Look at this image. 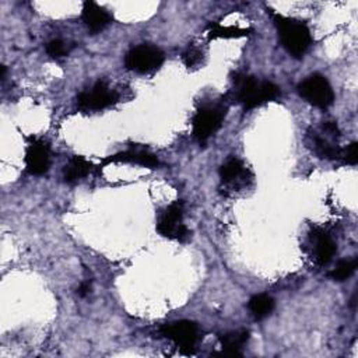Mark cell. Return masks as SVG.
Wrapping results in <instances>:
<instances>
[{
  "label": "cell",
  "mask_w": 358,
  "mask_h": 358,
  "mask_svg": "<svg viewBox=\"0 0 358 358\" xmlns=\"http://www.w3.org/2000/svg\"><path fill=\"white\" fill-rule=\"evenodd\" d=\"M270 12L273 23L277 27L282 45L294 58H302L312 45V35L308 25L295 19L273 13V10Z\"/></svg>",
  "instance_id": "6da1fadb"
},
{
  "label": "cell",
  "mask_w": 358,
  "mask_h": 358,
  "mask_svg": "<svg viewBox=\"0 0 358 358\" xmlns=\"http://www.w3.org/2000/svg\"><path fill=\"white\" fill-rule=\"evenodd\" d=\"M235 98L245 109H254L280 96V89L267 80H258L252 76H236Z\"/></svg>",
  "instance_id": "7a4b0ae2"
},
{
  "label": "cell",
  "mask_w": 358,
  "mask_h": 358,
  "mask_svg": "<svg viewBox=\"0 0 358 358\" xmlns=\"http://www.w3.org/2000/svg\"><path fill=\"white\" fill-rule=\"evenodd\" d=\"M298 94L311 105L316 108H328L335 101V93L329 85L328 78L320 74L306 77L298 85Z\"/></svg>",
  "instance_id": "3957f363"
},
{
  "label": "cell",
  "mask_w": 358,
  "mask_h": 358,
  "mask_svg": "<svg viewBox=\"0 0 358 358\" xmlns=\"http://www.w3.org/2000/svg\"><path fill=\"white\" fill-rule=\"evenodd\" d=\"M225 109L221 107H202L193 118V136L203 144L206 143L223 125Z\"/></svg>",
  "instance_id": "277c9868"
},
{
  "label": "cell",
  "mask_w": 358,
  "mask_h": 358,
  "mask_svg": "<svg viewBox=\"0 0 358 358\" xmlns=\"http://www.w3.org/2000/svg\"><path fill=\"white\" fill-rule=\"evenodd\" d=\"M164 63V52L153 45L142 44L132 48L125 56L128 70L137 73H150Z\"/></svg>",
  "instance_id": "5b68a950"
},
{
  "label": "cell",
  "mask_w": 358,
  "mask_h": 358,
  "mask_svg": "<svg viewBox=\"0 0 358 358\" xmlns=\"http://www.w3.org/2000/svg\"><path fill=\"white\" fill-rule=\"evenodd\" d=\"M157 231L170 240L186 241L190 232L183 224V202L177 201L167 208L157 224Z\"/></svg>",
  "instance_id": "8992f818"
},
{
  "label": "cell",
  "mask_w": 358,
  "mask_h": 358,
  "mask_svg": "<svg viewBox=\"0 0 358 358\" xmlns=\"http://www.w3.org/2000/svg\"><path fill=\"white\" fill-rule=\"evenodd\" d=\"M51 166V148L47 142L35 139L25 153V168L31 175H44Z\"/></svg>",
  "instance_id": "52a82bcc"
},
{
  "label": "cell",
  "mask_w": 358,
  "mask_h": 358,
  "mask_svg": "<svg viewBox=\"0 0 358 358\" xmlns=\"http://www.w3.org/2000/svg\"><path fill=\"white\" fill-rule=\"evenodd\" d=\"M163 335L172 340L182 350L192 353L196 342L199 340V326L190 321H179L166 325L161 329Z\"/></svg>",
  "instance_id": "ba28073f"
},
{
  "label": "cell",
  "mask_w": 358,
  "mask_h": 358,
  "mask_svg": "<svg viewBox=\"0 0 358 358\" xmlns=\"http://www.w3.org/2000/svg\"><path fill=\"white\" fill-rule=\"evenodd\" d=\"M118 94L112 91L104 82H98L91 90L82 93L77 97L78 107L83 109L98 111L113 105L118 101Z\"/></svg>",
  "instance_id": "9c48e42d"
},
{
  "label": "cell",
  "mask_w": 358,
  "mask_h": 358,
  "mask_svg": "<svg viewBox=\"0 0 358 358\" xmlns=\"http://www.w3.org/2000/svg\"><path fill=\"white\" fill-rule=\"evenodd\" d=\"M112 163H131V164H137V166H143L147 168H157L158 166H160V161H158V158L154 154H151L147 150H142V148H131V150H126L122 153L109 155L102 161V166H108Z\"/></svg>",
  "instance_id": "30bf717a"
},
{
  "label": "cell",
  "mask_w": 358,
  "mask_h": 358,
  "mask_svg": "<svg viewBox=\"0 0 358 358\" xmlns=\"http://www.w3.org/2000/svg\"><path fill=\"white\" fill-rule=\"evenodd\" d=\"M82 16H83V21H85L86 27L89 28V31H91L94 34L107 28L113 20L112 14L107 9L101 8L100 5L94 3V2H86L83 5Z\"/></svg>",
  "instance_id": "8fae6325"
},
{
  "label": "cell",
  "mask_w": 358,
  "mask_h": 358,
  "mask_svg": "<svg viewBox=\"0 0 358 358\" xmlns=\"http://www.w3.org/2000/svg\"><path fill=\"white\" fill-rule=\"evenodd\" d=\"M249 339V332L245 329L230 332L220 337V343L223 347V351L216 354L220 357H241V348L247 344Z\"/></svg>",
  "instance_id": "7c38bea8"
},
{
  "label": "cell",
  "mask_w": 358,
  "mask_h": 358,
  "mask_svg": "<svg viewBox=\"0 0 358 358\" xmlns=\"http://www.w3.org/2000/svg\"><path fill=\"white\" fill-rule=\"evenodd\" d=\"M93 171V164L89 163L85 157L74 155L63 170V179L67 183H74L86 178Z\"/></svg>",
  "instance_id": "4fadbf2b"
},
{
  "label": "cell",
  "mask_w": 358,
  "mask_h": 358,
  "mask_svg": "<svg viewBox=\"0 0 358 358\" xmlns=\"http://www.w3.org/2000/svg\"><path fill=\"white\" fill-rule=\"evenodd\" d=\"M316 240V260L320 265H328L336 254V244L332 238L325 232H317Z\"/></svg>",
  "instance_id": "5bb4252c"
},
{
  "label": "cell",
  "mask_w": 358,
  "mask_h": 358,
  "mask_svg": "<svg viewBox=\"0 0 358 358\" xmlns=\"http://www.w3.org/2000/svg\"><path fill=\"white\" fill-rule=\"evenodd\" d=\"M248 308L256 320H263L274 309V300L267 294H258L249 300Z\"/></svg>",
  "instance_id": "9a60e30c"
},
{
  "label": "cell",
  "mask_w": 358,
  "mask_h": 358,
  "mask_svg": "<svg viewBox=\"0 0 358 358\" xmlns=\"http://www.w3.org/2000/svg\"><path fill=\"white\" fill-rule=\"evenodd\" d=\"M245 172L244 164L238 158H230L220 167V178L224 183L235 182Z\"/></svg>",
  "instance_id": "2e32d148"
},
{
  "label": "cell",
  "mask_w": 358,
  "mask_h": 358,
  "mask_svg": "<svg viewBox=\"0 0 358 358\" xmlns=\"http://www.w3.org/2000/svg\"><path fill=\"white\" fill-rule=\"evenodd\" d=\"M209 38L216 39V38H240L248 35L249 30L244 28H236V27H223L220 24H210L209 25Z\"/></svg>",
  "instance_id": "e0dca14e"
},
{
  "label": "cell",
  "mask_w": 358,
  "mask_h": 358,
  "mask_svg": "<svg viewBox=\"0 0 358 358\" xmlns=\"http://www.w3.org/2000/svg\"><path fill=\"white\" fill-rule=\"evenodd\" d=\"M312 139H313L315 151L321 158H329V160H337V158H342V150L340 148L331 146L325 139H321L317 136H313Z\"/></svg>",
  "instance_id": "ac0fdd59"
},
{
  "label": "cell",
  "mask_w": 358,
  "mask_h": 358,
  "mask_svg": "<svg viewBox=\"0 0 358 358\" xmlns=\"http://www.w3.org/2000/svg\"><path fill=\"white\" fill-rule=\"evenodd\" d=\"M357 269V260H342L337 263V266L331 271V277L336 282H344L347 278L353 276V273Z\"/></svg>",
  "instance_id": "d6986e66"
},
{
  "label": "cell",
  "mask_w": 358,
  "mask_h": 358,
  "mask_svg": "<svg viewBox=\"0 0 358 358\" xmlns=\"http://www.w3.org/2000/svg\"><path fill=\"white\" fill-rule=\"evenodd\" d=\"M69 51H70V48L67 47L66 43L62 41V39H52V41L48 43V45H47L48 55L55 59H60V58L66 56L69 54Z\"/></svg>",
  "instance_id": "ffe728a7"
},
{
  "label": "cell",
  "mask_w": 358,
  "mask_h": 358,
  "mask_svg": "<svg viewBox=\"0 0 358 358\" xmlns=\"http://www.w3.org/2000/svg\"><path fill=\"white\" fill-rule=\"evenodd\" d=\"M342 157L344 158V161L350 166H355L358 163V144L354 142L351 143L344 153H342Z\"/></svg>",
  "instance_id": "44dd1931"
},
{
  "label": "cell",
  "mask_w": 358,
  "mask_h": 358,
  "mask_svg": "<svg viewBox=\"0 0 358 358\" xmlns=\"http://www.w3.org/2000/svg\"><path fill=\"white\" fill-rule=\"evenodd\" d=\"M199 56H201V54H199V51H196L194 48H189L185 54H183V62L186 63V66H193L197 60H199Z\"/></svg>",
  "instance_id": "7402d4cb"
},
{
  "label": "cell",
  "mask_w": 358,
  "mask_h": 358,
  "mask_svg": "<svg viewBox=\"0 0 358 358\" xmlns=\"http://www.w3.org/2000/svg\"><path fill=\"white\" fill-rule=\"evenodd\" d=\"M324 128H325L326 132H329V133H332V135H335V136H339V133H340L337 125L333 124V122H326V124L324 125Z\"/></svg>",
  "instance_id": "603a6c76"
},
{
  "label": "cell",
  "mask_w": 358,
  "mask_h": 358,
  "mask_svg": "<svg viewBox=\"0 0 358 358\" xmlns=\"http://www.w3.org/2000/svg\"><path fill=\"white\" fill-rule=\"evenodd\" d=\"M90 290H91L90 283H83L80 287H78L77 293H78V295H80V297H86V295L90 294Z\"/></svg>",
  "instance_id": "cb8c5ba5"
}]
</instances>
